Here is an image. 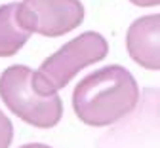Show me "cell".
<instances>
[{"label":"cell","instance_id":"6da1fadb","mask_svg":"<svg viewBox=\"0 0 160 148\" xmlns=\"http://www.w3.org/2000/svg\"><path fill=\"white\" fill-rule=\"evenodd\" d=\"M137 103V82L122 65H109L88 74L72 91V110L76 118L92 127L116 123L133 112Z\"/></svg>","mask_w":160,"mask_h":148},{"label":"cell","instance_id":"9c48e42d","mask_svg":"<svg viewBox=\"0 0 160 148\" xmlns=\"http://www.w3.org/2000/svg\"><path fill=\"white\" fill-rule=\"evenodd\" d=\"M21 148H52V146H48V144H40V142H31V144L21 146Z\"/></svg>","mask_w":160,"mask_h":148},{"label":"cell","instance_id":"8992f818","mask_svg":"<svg viewBox=\"0 0 160 148\" xmlns=\"http://www.w3.org/2000/svg\"><path fill=\"white\" fill-rule=\"evenodd\" d=\"M17 6L19 2L0 6V57L15 55L31 38V32L19 23Z\"/></svg>","mask_w":160,"mask_h":148},{"label":"cell","instance_id":"5b68a950","mask_svg":"<svg viewBox=\"0 0 160 148\" xmlns=\"http://www.w3.org/2000/svg\"><path fill=\"white\" fill-rule=\"evenodd\" d=\"M128 55L139 67L160 70V13L135 19L126 34Z\"/></svg>","mask_w":160,"mask_h":148},{"label":"cell","instance_id":"7a4b0ae2","mask_svg":"<svg viewBox=\"0 0 160 148\" xmlns=\"http://www.w3.org/2000/svg\"><path fill=\"white\" fill-rule=\"evenodd\" d=\"M107 53L109 44L99 32H82L80 36L63 44L48 59H44L40 69L34 70L32 86L42 95H55L82 69L103 61Z\"/></svg>","mask_w":160,"mask_h":148},{"label":"cell","instance_id":"277c9868","mask_svg":"<svg viewBox=\"0 0 160 148\" xmlns=\"http://www.w3.org/2000/svg\"><path fill=\"white\" fill-rule=\"evenodd\" d=\"M17 17L31 34L55 38L82 25L84 6L80 0H23L17 6Z\"/></svg>","mask_w":160,"mask_h":148},{"label":"cell","instance_id":"ba28073f","mask_svg":"<svg viewBox=\"0 0 160 148\" xmlns=\"http://www.w3.org/2000/svg\"><path fill=\"white\" fill-rule=\"evenodd\" d=\"M130 2L139 6V8H149V6H158L160 0H130Z\"/></svg>","mask_w":160,"mask_h":148},{"label":"cell","instance_id":"52a82bcc","mask_svg":"<svg viewBox=\"0 0 160 148\" xmlns=\"http://www.w3.org/2000/svg\"><path fill=\"white\" fill-rule=\"evenodd\" d=\"M13 141V125L10 118L0 110V148H8Z\"/></svg>","mask_w":160,"mask_h":148},{"label":"cell","instance_id":"3957f363","mask_svg":"<svg viewBox=\"0 0 160 148\" xmlns=\"http://www.w3.org/2000/svg\"><path fill=\"white\" fill-rule=\"evenodd\" d=\"M34 70L25 65L8 67L0 74V99L25 123L50 129L63 116V101L57 93L42 95L32 86Z\"/></svg>","mask_w":160,"mask_h":148}]
</instances>
